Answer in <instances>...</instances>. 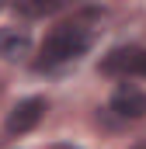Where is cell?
Instances as JSON below:
<instances>
[{
	"label": "cell",
	"instance_id": "1",
	"mask_svg": "<svg viewBox=\"0 0 146 149\" xmlns=\"http://www.w3.org/2000/svg\"><path fill=\"white\" fill-rule=\"evenodd\" d=\"M91 28L87 24H80V21H66V24H56L45 42H42V59H38V70H56V66H63V63H73V59H80L87 49H91Z\"/></svg>",
	"mask_w": 146,
	"mask_h": 149
},
{
	"label": "cell",
	"instance_id": "2",
	"mask_svg": "<svg viewBox=\"0 0 146 149\" xmlns=\"http://www.w3.org/2000/svg\"><path fill=\"white\" fill-rule=\"evenodd\" d=\"M143 63H146V52L139 45H118V49H111L108 56L101 59V73H108V76L143 73Z\"/></svg>",
	"mask_w": 146,
	"mask_h": 149
},
{
	"label": "cell",
	"instance_id": "3",
	"mask_svg": "<svg viewBox=\"0 0 146 149\" xmlns=\"http://www.w3.org/2000/svg\"><path fill=\"white\" fill-rule=\"evenodd\" d=\"M111 111L125 121L146 118V90H139L136 83H118L115 94H111Z\"/></svg>",
	"mask_w": 146,
	"mask_h": 149
},
{
	"label": "cell",
	"instance_id": "4",
	"mask_svg": "<svg viewBox=\"0 0 146 149\" xmlns=\"http://www.w3.org/2000/svg\"><path fill=\"white\" fill-rule=\"evenodd\" d=\"M45 114V97H25L14 104V111L7 114V135H25L32 132Z\"/></svg>",
	"mask_w": 146,
	"mask_h": 149
},
{
	"label": "cell",
	"instance_id": "5",
	"mask_svg": "<svg viewBox=\"0 0 146 149\" xmlns=\"http://www.w3.org/2000/svg\"><path fill=\"white\" fill-rule=\"evenodd\" d=\"M28 52H32V35H28V28H18V24L0 28V56H4V59L18 63V59H25Z\"/></svg>",
	"mask_w": 146,
	"mask_h": 149
},
{
	"label": "cell",
	"instance_id": "6",
	"mask_svg": "<svg viewBox=\"0 0 146 149\" xmlns=\"http://www.w3.org/2000/svg\"><path fill=\"white\" fill-rule=\"evenodd\" d=\"M63 3L59 0H49V3H18V10L21 14H28V17H42V14H52V10H59Z\"/></svg>",
	"mask_w": 146,
	"mask_h": 149
},
{
	"label": "cell",
	"instance_id": "7",
	"mask_svg": "<svg viewBox=\"0 0 146 149\" xmlns=\"http://www.w3.org/2000/svg\"><path fill=\"white\" fill-rule=\"evenodd\" d=\"M49 149H80V146H73V142H56V146H49Z\"/></svg>",
	"mask_w": 146,
	"mask_h": 149
},
{
	"label": "cell",
	"instance_id": "8",
	"mask_svg": "<svg viewBox=\"0 0 146 149\" xmlns=\"http://www.w3.org/2000/svg\"><path fill=\"white\" fill-rule=\"evenodd\" d=\"M136 149H146V142H143V146H136Z\"/></svg>",
	"mask_w": 146,
	"mask_h": 149
},
{
	"label": "cell",
	"instance_id": "9",
	"mask_svg": "<svg viewBox=\"0 0 146 149\" xmlns=\"http://www.w3.org/2000/svg\"><path fill=\"white\" fill-rule=\"evenodd\" d=\"M143 73H146V63H143Z\"/></svg>",
	"mask_w": 146,
	"mask_h": 149
}]
</instances>
